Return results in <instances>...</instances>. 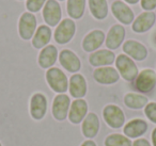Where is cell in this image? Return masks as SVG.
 <instances>
[{
    "label": "cell",
    "instance_id": "cell-1",
    "mask_svg": "<svg viewBox=\"0 0 156 146\" xmlns=\"http://www.w3.org/2000/svg\"><path fill=\"white\" fill-rule=\"evenodd\" d=\"M46 79H47L49 86L55 92L63 94L67 91L69 81H67L66 76L62 71H60L57 67H51L48 69L46 73Z\"/></svg>",
    "mask_w": 156,
    "mask_h": 146
},
{
    "label": "cell",
    "instance_id": "cell-2",
    "mask_svg": "<svg viewBox=\"0 0 156 146\" xmlns=\"http://www.w3.org/2000/svg\"><path fill=\"white\" fill-rule=\"evenodd\" d=\"M115 66L126 81H132L138 76V68H137L136 64L126 54H120L118 57L115 60Z\"/></svg>",
    "mask_w": 156,
    "mask_h": 146
},
{
    "label": "cell",
    "instance_id": "cell-3",
    "mask_svg": "<svg viewBox=\"0 0 156 146\" xmlns=\"http://www.w3.org/2000/svg\"><path fill=\"white\" fill-rule=\"evenodd\" d=\"M103 117L111 128H120L124 125L125 115L120 107L115 105H108L103 110Z\"/></svg>",
    "mask_w": 156,
    "mask_h": 146
},
{
    "label": "cell",
    "instance_id": "cell-4",
    "mask_svg": "<svg viewBox=\"0 0 156 146\" xmlns=\"http://www.w3.org/2000/svg\"><path fill=\"white\" fill-rule=\"evenodd\" d=\"M156 85V73L153 69H143L136 77L135 86L142 93H149Z\"/></svg>",
    "mask_w": 156,
    "mask_h": 146
},
{
    "label": "cell",
    "instance_id": "cell-5",
    "mask_svg": "<svg viewBox=\"0 0 156 146\" xmlns=\"http://www.w3.org/2000/svg\"><path fill=\"white\" fill-rule=\"evenodd\" d=\"M76 26L72 19H64L59 24L55 31V40L58 44H66L73 39Z\"/></svg>",
    "mask_w": 156,
    "mask_h": 146
},
{
    "label": "cell",
    "instance_id": "cell-6",
    "mask_svg": "<svg viewBox=\"0 0 156 146\" xmlns=\"http://www.w3.org/2000/svg\"><path fill=\"white\" fill-rule=\"evenodd\" d=\"M37 28V18L31 13H24L20 18L18 31L23 40H30L34 35Z\"/></svg>",
    "mask_w": 156,
    "mask_h": 146
},
{
    "label": "cell",
    "instance_id": "cell-7",
    "mask_svg": "<svg viewBox=\"0 0 156 146\" xmlns=\"http://www.w3.org/2000/svg\"><path fill=\"white\" fill-rule=\"evenodd\" d=\"M61 16H62V12H61V8L59 3L56 0H47L43 10L44 20L49 26L55 27L60 23Z\"/></svg>",
    "mask_w": 156,
    "mask_h": 146
},
{
    "label": "cell",
    "instance_id": "cell-8",
    "mask_svg": "<svg viewBox=\"0 0 156 146\" xmlns=\"http://www.w3.org/2000/svg\"><path fill=\"white\" fill-rule=\"evenodd\" d=\"M71 101L65 94H59L55 97L52 103V115L57 120H64L69 114Z\"/></svg>",
    "mask_w": 156,
    "mask_h": 146
},
{
    "label": "cell",
    "instance_id": "cell-9",
    "mask_svg": "<svg viewBox=\"0 0 156 146\" xmlns=\"http://www.w3.org/2000/svg\"><path fill=\"white\" fill-rule=\"evenodd\" d=\"M47 111V99L41 93H37L31 97L30 114L34 120H42Z\"/></svg>",
    "mask_w": 156,
    "mask_h": 146
},
{
    "label": "cell",
    "instance_id": "cell-10",
    "mask_svg": "<svg viewBox=\"0 0 156 146\" xmlns=\"http://www.w3.org/2000/svg\"><path fill=\"white\" fill-rule=\"evenodd\" d=\"M88 112L87 101L83 99H76L69 107V120L73 124H79L85 120Z\"/></svg>",
    "mask_w": 156,
    "mask_h": 146
},
{
    "label": "cell",
    "instance_id": "cell-11",
    "mask_svg": "<svg viewBox=\"0 0 156 146\" xmlns=\"http://www.w3.org/2000/svg\"><path fill=\"white\" fill-rule=\"evenodd\" d=\"M93 77L101 84H113L119 80L120 75L113 67L103 66L94 71Z\"/></svg>",
    "mask_w": 156,
    "mask_h": 146
},
{
    "label": "cell",
    "instance_id": "cell-12",
    "mask_svg": "<svg viewBox=\"0 0 156 146\" xmlns=\"http://www.w3.org/2000/svg\"><path fill=\"white\" fill-rule=\"evenodd\" d=\"M111 11L115 17L124 25H129L134 20V13L128 5L121 1H115L111 5Z\"/></svg>",
    "mask_w": 156,
    "mask_h": 146
},
{
    "label": "cell",
    "instance_id": "cell-13",
    "mask_svg": "<svg viewBox=\"0 0 156 146\" xmlns=\"http://www.w3.org/2000/svg\"><path fill=\"white\" fill-rule=\"evenodd\" d=\"M59 61H60L61 65L71 73H76L81 67L80 60L78 59V57L73 51L69 49H64L60 52Z\"/></svg>",
    "mask_w": 156,
    "mask_h": 146
},
{
    "label": "cell",
    "instance_id": "cell-14",
    "mask_svg": "<svg viewBox=\"0 0 156 146\" xmlns=\"http://www.w3.org/2000/svg\"><path fill=\"white\" fill-rule=\"evenodd\" d=\"M69 93L74 98L80 99L87 94V82L83 75L75 74L69 79Z\"/></svg>",
    "mask_w": 156,
    "mask_h": 146
},
{
    "label": "cell",
    "instance_id": "cell-15",
    "mask_svg": "<svg viewBox=\"0 0 156 146\" xmlns=\"http://www.w3.org/2000/svg\"><path fill=\"white\" fill-rule=\"evenodd\" d=\"M123 51L125 52L127 56L132 57L133 59L137 61H142L147 58V50L144 46L141 43L137 41H129L125 42L123 45Z\"/></svg>",
    "mask_w": 156,
    "mask_h": 146
},
{
    "label": "cell",
    "instance_id": "cell-16",
    "mask_svg": "<svg viewBox=\"0 0 156 146\" xmlns=\"http://www.w3.org/2000/svg\"><path fill=\"white\" fill-rule=\"evenodd\" d=\"M156 20V15L153 12H144L140 14L133 23V30L137 33H143L150 30Z\"/></svg>",
    "mask_w": 156,
    "mask_h": 146
},
{
    "label": "cell",
    "instance_id": "cell-17",
    "mask_svg": "<svg viewBox=\"0 0 156 146\" xmlns=\"http://www.w3.org/2000/svg\"><path fill=\"white\" fill-rule=\"evenodd\" d=\"M83 133L86 137L92 139L96 137L100 130V120L95 113H89L83 120V127H81Z\"/></svg>",
    "mask_w": 156,
    "mask_h": 146
},
{
    "label": "cell",
    "instance_id": "cell-18",
    "mask_svg": "<svg viewBox=\"0 0 156 146\" xmlns=\"http://www.w3.org/2000/svg\"><path fill=\"white\" fill-rule=\"evenodd\" d=\"M125 37V29L121 25H115L110 28L106 37V46L109 49H117Z\"/></svg>",
    "mask_w": 156,
    "mask_h": 146
},
{
    "label": "cell",
    "instance_id": "cell-19",
    "mask_svg": "<svg viewBox=\"0 0 156 146\" xmlns=\"http://www.w3.org/2000/svg\"><path fill=\"white\" fill-rule=\"evenodd\" d=\"M105 40V34L101 30H93L88 33L85 36L83 42V47L87 52L94 51L95 49L101 47Z\"/></svg>",
    "mask_w": 156,
    "mask_h": 146
},
{
    "label": "cell",
    "instance_id": "cell-20",
    "mask_svg": "<svg viewBox=\"0 0 156 146\" xmlns=\"http://www.w3.org/2000/svg\"><path fill=\"white\" fill-rule=\"evenodd\" d=\"M147 130V124L143 120H133L128 122L124 127V134L127 137L130 139H135V137H141L144 134Z\"/></svg>",
    "mask_w": 156,
    "mask_h": 146
},
{
    "label": "cell",
    "instance_id": "cell-21",
    "mask_svg": "<svg viewBox=\"0 0 156 146\" xmlns=\"http://www.w3.org/2000/svg\"><path fill=\"white\" fill-rule=\"evenodd\" d=\"M115 56L110 50H98L95 51L89 57V61L93 66H104V65H110L115 62Z\"/></svg>",
    "mask_w": 156,
    "mask_h": 146
},
{
    "label": "cell",
    "instance_id": "cell-22",
    "mask_svg": "<svg viewBox=\"0 0 156 146\" xmlns=\"http://www.w3.org/2000/svg\"><path fill=\"white\" fill-rule=\"evenodd\" d=\"M58 51L57 48L52 45H48L42 49L39 56V64L42 68H48L51 67L56 63Z\"/></svg>",
    "mask_w": 156,
    "mask_h": 146
},
{
    "label": "cell",
    "instance_id": "cell-23",
    "mask_svg": "<svg viewBox=\"0 0 156 146\" xmlns=\"http://www.w3.org/2000/svg\"><path fill=\"white\" fill-rule=\"evenodd\" d=\"M51 39V30L47 26H40L37 30L35 31L32 39V45L35 48H43L46 47Z\"/></svg>",
    "mask_w": 156,
    "mask_h": 146
},
{
    "label": "cell",
    "instance_id": "cell-24",
    "mask_svg": "<svg viewBox=\"0 0 156 146\" xmlns=\"http://www.w3.org/2000/svg\"><path fill=\"white\" fill-rule=\"evenodd\" d=\"M89 8L92 15L96 19H104L108 14L106 0H89Z\"/></svg>",
    "mask_w": 156,
    "mask_h": 146
},
{
    "label": "cell",
    "instance_id": "cell-25",
    "mask_svg": "<svg viewBox=\"0 0 156 146\" xmlns=\"http://www.w3.org/2000/svg\"><path fill=\"white\" fill-rule=\"evenodd\" d=\"M147 98L143 95L136 93H128L124 97V103L130 109H141L147 105Z\"/></svg>",
    "mask_w": 156,
    "mask_h": 146
},
{
    "label": "cell",
    "instance_id": "cell-26",
    "mask_svg": "<svg viewBox=\"0 0 156 146\" xmlns=\"http://www.w3.org/2000/svg\"><path fill=\"white\" fill-rule=\"evenodd\" d=\"M86 0H67V13L74 19H79L83 15Z\"/></svg>",
    "mask_w": 156,
    "mask_h": 146
},
{
    "label": "cell",
    "instance_id": "cell-27",
    "mask_svg": "<svg viewBox=\"0 0 156 146\" xmlns=\"http://www.w3.org/2000/svg\"><path fill=\"white\" fill-rule=\"evenodd\" d=\"M105 146H133V143L129 137L119 133H113L106 137Z\"/></svg>",
    "mask_w": 156,
    "mask_h": 146
},
{
    "label": "cell",
    "instance_id": "cell-28",
    "mask_svg": "<svg viewBox=\"0 0 156 146\" xmlns=\"http://www.w3.org/2000/svg\"><path fill=\"white\" fill-rule=\"evenodd\" d=\"M144 113L147 117L151 120L152 123L156 124V103H150L145 106L144 108Z\"/></svg>",
    "mask_w": 156,
    "mask_h": 146
},
{
    "label": "cell",
    "instance_id": "cell-29",
    "mask_svg": "<svg viewBox=\"0 0 156 146\" xmlns=\"http://www.w3.org/2000/svg\"><path fill=\"white\" fill-rule=\"evenodd\" d=\"M45 1L46 0H27L26 7L29 11L34 13V12H37L41 10V8L43 7Z\"/></svg>",
    "mask_w": 156,
    "mask_h": 146
},
{
    "label": "cell",
    "instance_id": "cell-30",
    "mask_svg": "<svg viewBox=\"0 0 156 146\" xmlns=\"http://www.w3.org/2000/svg\"><path fill=\"white\" fill-rule=\"evenodd\" d=\"M141 7L147 11H151L156 8V0H141Z\"/></svg>",
    "mask_w": 156,
    "mask_h": 146
},
{
    "label": "cell",
    "instance_id": "cell-31",
    "mask_svg": "<svg viewBox=\"0 0 156 146\" xmlns=\"http://www.w3.org/2000/svg\"><path fill=\"white\" fill-rule=\"evenodd\" d=\"M133 146H151V144L145 139H137L136 141L133 143Z\"/></svg>",
    "mask_w": 156,
    "mask_h": 146
},
{
    "label": "cell",
    "instance_id": "cell-32",
    "mask_svg": "<svg viewBox=\"0 0 156 146\" xmlns=\"http://www.w3.org/2000/svg\"><path fill=\"white\" fill-rule=\"evenodd\" d=\"M80 146H98L96 145V143L94 141H92V140H88V141H85L83 144H81Z\"/></svg>",
    "mask_w": 156,
    "mask_h": 146
},
{
    "label": "cell",
    "instance_id": "cell-33",
    "mask_svg": "<svg viewBox=\"0 0 156 146\" xmlns=\"http://www.w3.org/2000/svg\"><path fill=\"white\" fill-rule=\"evenodd\" d=\"M152 142H153V146H156V128L152 132Z\"/></svg>",
    "mask_w": 156,
    "mask_h": 146
},
{
    "label": "cell",
    "instance_id": "cell-34",
    "mask_svg": "<svg viewBox=\"0 0 156 146\" xmlns=\"http://www.w3.org/2000/svg\"><path fill=\"white\" fill-rule=\"evenodd\" d=\"M126 2L129 3V5H135V3H137L139 1V0H125Z\"/></svg>",
    "mask_w": 156,
    "mask_h": 146
},
{
    "label": "cell",
    "instance_id": "cell-35",
    "mask_svg": "<svg viewBox=\"0 0 156 146\" xmlns=\"http://www.w3.org/2000/svg\"><path fill=\"white\" fill-rule=\"evenodd\" d=\"M0 146H2V145H1V143H0Z\"/></svg>",
    "mask_w": 156,
    "mask_h": 146
},
{
    "label": "cell",
    "instance_id": "cell-36",
    "mask_svg": "<svg viewBox=\"0 0 156 146\" xmlns=\"http://www.w3.org/2000/svg\"><path fill=\"white\" fill-rule=\"evenodd\" d=\"M155 42H156V36H155Z\"/></svg>",
    "mask_w": 156,
    "mask_h": 146
},
{
    "label": "cell",
    "instance_id": "cell-37",
    "mask_svg": "<svg viewBox=\"0 0 156 146\" xmlns=\"http://www.w3.org/2000/svg\"><path fill=\"white\" fill-rule=\"evenodd\" d=\"M61 1H63V0H61Z\"/></svg>",
    "mask_w": 156,
    "mask_h": 146
}]
</instances>
